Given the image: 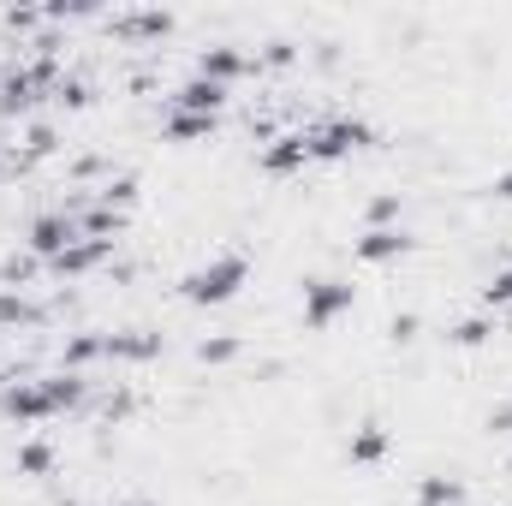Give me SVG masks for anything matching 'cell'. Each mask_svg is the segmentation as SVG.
I'll use <instances>...</instances> for the list:
<instances>
[{
  "instance_id": "obj_6",
  "label": "cell",
  "mask_w": 512,
  "mask_h": 506,
  "mask_svg": "<svg viewBox=\"0 0 512 506\" xmlns=\"http://www.w3.org/2000/svg\"><path fill=\"white\" fill-rule=\"evenodd\" d=\"M72 245H78V221H72V209H66V203H60V209H42V215L24 227V251L36 256L42 268H48L60 251H72Z\"/></svg>"
},
{
  "instance_id": "obj_10",
  "label": "cell",
  "mask_w": 512,
  "mask_h": 506,
  "mask_svg": "<svg viewBox=\"0 0 512 506\" xmlns=\"http://www.w3.org/2000/svg\"><path fill=\"white\" fill-rule=\"evenodd\" d=\"M227 96H233L227 84H209V78H197V72H191L185 84H173V96H167V108H173V114H215V120H221V108H227Z\"/></svg>"
},
{
  "instance_id": "obj_35",
  "label": "cell",
  "mask_w": 512,
  "mask_h": 506,
  "mask_svg": "<svg viewBox=\"0 0 512 506\" xmlns=\"http://www.w3.org/2000/svg\"><path fill=\"white\" fill-rule=\"evenodd\" d=\"M108 506H161V501H149V495H120V501H108Z\"/></svg>"
},
{
  "instance_id": "obj_3",
  "label": "cell",
  "mask_w": 512,
  "mask_h": 506,
  "mask_svg": "<svg viewBox=\"0 0 512 506\" xmlns=\"http://www.w3.org/2000/svg\"><path fill=\"white\" fill-rule=\"evenodd\" d=\"M304 143H310V161H352L358 149L376 143V131L364 126V120H352V114H334V120L304 126Z\"/></svg>"
},
{
  "instance_id": "obj_1",
  "label": "cell",
  "mask_w": 512,
  "mask_h": 506,
  "mask_svg": "<svg viewBox=\"0 0 512 506\" xmlns=\"http://www.w3.org/2000/svg\"><path fill=\"white\" fill-rule=\"evenodd\" d=\"M54 84H60V60L54 54H24V60H12L6 72H0V120H36V108L54 96Z\"/></svg>"
},
{
  "instance_id": "obj_28",
  "label": "cell",
  "mask_w": 512,
  "mask_h": 506,
  "mask_svg": "<svg viewBox=\"0 0 512 506\" xmlns=\"http://www.w3.org/2000/svg\"><path fill=\"white\" fill-rule=\"evenodd\" d=\"M477 298H483V310H489V316H495V310H512V268H495V274L483 280V292H477Z\"/></svg>"
},
{
  "instance_id": "obj_31",
  "label": "cell",
  "mask_w": 512,
  "mask_h": 506,
  "mask_svg": "<svg viewBox=\"0 0 512 506\" xmlns=\"http://www.w3.org/2000/svg\"><path fill=\"white\" fill-rule=\"evenodd\" d=\"M483 429H489V435H512V399H501V405L483 417Z\"/></svg>"
},
{
  "instance_id": "obj_14",
  "label": "cell",
  "mask_w": 512,
  "mask_h": 506,
  "mask_svg": "<svg viewBox=\"0 0 512 506\" xmlns=\"http://www.w3.org/2000/svg\"><path fill=\"white\" fill-rule=\"evenodd\" d=\"M108 256H114V245H96V239H78L72 251H60V256H54V262H48L42 274H54V280H84V274H96V268H102Z\"/></svg>"
},
{
  "instance_id": "obj_15",
  "label": "cell",
  "mask_w": 512,
  "mask_h": 506,
  "mask_svg": "<svg viewBox=\"0 0 512 506\" xmlns=\"http://www.w3.org/2000/svg\"><path fill=\"white\" fill-rule=\"evenodd\" d=\"M405 251H411V233H405V227H370V233L352 245V256H358V262H370V268L399 262Z\"/></svg>"
},
{
  "instance_id": "obj_30",
  "label": "cell",
  "mask_w": 512,
  "mask_h": 506,
  "mask_svg": "<svg viewBox=\"0 0 512 506\" xmlns=\"http://www.w3.org/2000/svg\"><path fill=\"white\" fill-rule=\"evenodd\" d=\"M66 173H72V179H96V185H108V179H114V173H108V161H102V155H78V161H72V167H66Z\"/></svg>"
},
{
  "instance_id": "obj_18",
  "label": "cell",
  "mask_w": 512,
  "mask_h": 506,
  "mask_svg": "<svg viewBox=\"0 0 512 506\" xmlns=\"http://www.w3.org/2000/svg\"><path fill=\"white\" fill-rule=\"evenodd\" d=\"M12 465H18V477H54L60 447H54L48 435H24V441H18V453H12Z\"/></svg>"
},
{
  "instance_id": "obj_11",
  "label": "cell",
  "mask_w": 512,
  "mask_h": 506,
  "mask_svg": "<svg viewBox=\"0 0 512 506\" xmlns=\"http://www.w3.org/2000/svg\"><path fill=\"white\" fill-rule=\"evenodd\" d=\"M167 352L161 328H114L108 334V364H155Z\"/></svg>"
},
{
  "instance_id": "obj_21",
  "label": "cell",
  "mask_w": 512,
  "mask_h": 506,
  "mask_svg": "<svg viewBox=\"0 0 512 506\" xmlns=\"http://www.w3.org/2000/svg\"><path fill=\"white\" fill-rule=\"evenodd\" d=\"M447 340H453V346H465V352H477V346H489V340H495V316H489V310H483V316H465V322H453V328H447Z\"/></svg>"
},
{
  "instance_id": "obj_23",
  "label": "cell",
  "mask_w": 512,
  "mask_h": 506,
  "mask_svg": "<svg viewBox=\"0 0 512 506\" xmlns=\"http://www.w3.org/2000/svg\"><path fill=\"white\" fill-rule=\"evenodd\" d=\"M215 114H167V137L173 143H203V137H215Z\"/></svg>"
},
{
  "instance_id": "obj_2",
  "label": "cell",
  "mask_w": 512,
  "mask_h": 506,
  "mask_svg": "<svg viewBox=\"0 0 512 506\" xmlns=\"http://www.w3.org/2000/svg\"><path fill=\"white\" fill-rule=\"evenodd\" d=\"M251 280V256L245 251H215L209 262H197L185 280H179V298L197 304V310H215V304H233Z\"/></svg>"
},
{
  "instance_id": "obj_5",
  "label": "cell",
  "mask_w": 512,
  "mask_h": 506,
  "mask_svg": "<svg viewBox=\"0 0 512 506\" xmlns=\"http://www.w3.org/2000/svg\"><path fill=\"white\" fill-rule=\"evenodd\" d=\"M173 12L167 6H126V12H114L108 18V36L120 42V48H155V42H167L173 36Z\"/></svg>"
},
{
  "instance_id": "obj_4",
  "label": "cell",
  "mask_w": 512,
  "mask_h": 506,
  "mask_svg": "<svg viewBox=\"0 0 512 506\" xmlns=\"http://www.w3.org/2000/svg\"><path fill=\"white\" fill-rule=\"evenodd\" d=\"M358 304V286L346 280V274H316V280H304V328H334L346 310Z\"/></svg>"
},
{
  "instance_id": "obj_12",
  "label": "cell",
  "mask_w": 512,
  "mask_h": 506,
  "mask_svg": "<svg viewBox=\"0 0 512 506\" xmlns=\"http://www.w3.org/2000/svg\"><path fill=\"white\" fill-rule=\"evenodd\" d=\"M66 209H72V221H78V239L114 245V239L126 233V215H120V209H102V203H90V197H78V203H66Z\"/></svg>"
},
{
  "instance_id": "obj_9",
  "label": "cell",
  "mask_w": 512,
  "mask_h": 506,
  "mask_svg": "<svg viewBox=\"0 0 512 506\" xmlns=\"http://www.w3.org/2000/svg\"><path fill=\"white\" fill-rule=\"evenodd\" d=\"M304 161H310L304 126L298 131H274V137L262 143V155H256V167H262L268 179H292V173H304Z\"/></svg>"
},
{
  "instance_id": "obj_24",
  "label": "cell",
  "mask_w": 512,
  "mask_h": 506,
  "mask_svg": "<svg viewBox=\"0 0 512 506\" xmlns=\"http://www.w3.org/2000/svg\"><path fill=\"white\" fill-rule=\"evenodd\" d=\"M417 506H465V483L459 477H423L417 483Z\"/></svg>"
},
{
  "instance_id": "obj_19",
  "label": "cell",
  "mask_w": 512,
  "mask_h": 506,
  "mask_svg": "<svg viewBox=\"0 0 512 506\" xmlns=\"http://www.w3.org/2000/svg\"><path fill=\"white\" fill-rule=\"evenodd\" d=\"M48 381V399H54V417H66V411H84L90 405V376H72V370H54Z\"/></svg>"
},
{
  "instance_id": "obj_7",
  "label": "cell",
  "mask_w": 512,
  "mask_h": 506,
  "mask_svg": "<svg viewBox=\"0 0 512 506\" xmlns=\"http://www.w3.org/2000/svg\"><path fill=\"white\" fill-rule=\"evenodd\" d=\"M0 417H12V423H18V429H30V423H48V417H54V399H48V381H6V387H0Z\"/></svg>"
},
{
  "instance_id": "obj_25",
  "label": "cell",
  "mask_w": 512,
  "mask_h": 506,
  "mask_svg": "<svg viewBox=\"0 0 512 506\" xmlns=\"http://www.w3.org/2000/svg\"><path fill=\"white\" fill-rule=\"evenodd\" d=\"M239 352H245V340H239V334H209V340H197V364H209V370L233 364Z\"/></svg>"
},
{
  "instance_id": "obj_16",
  "label": "cell",
  "mask_w": 512,
  "mask_h": 506,
  "mask_svg": "<svg viewBox=\"0 0 512 506\" xmlns=\"http://www.w3.org/2000/svg\"><path fill=\"white\" fill-rule=\"evenodd\" d=\"M90 364H108V334H72L66 346H60V370H72V376H90Z\"/></svg>"
},
{
  "instance_id": "obj_34",
  "label": "cell",
  "mask_w": 512,
  "mask_h": 506,
  "mask_svg": "<svg viewBox=\"0 0 512 506\" xmlns=\"http://www.w3.org/2000/svg\"><path fill=\"white\" fill-rule=\"evenodd\" d=\"M489 191H495L501 203H512V167H507V173H495V185H489Z\"/></svg>"
},
{
  "instance_id": "obj_32",
  "label": "cell",
  "mask_w": 512,
  "mask_h": 506,
  "mask_svg": "<svg viewBox=\"0 0 512 506\" xmlns=\"http://www.w3.org/2000/svg\"><path fill=\"white\" fill-rule=\"evenodd\" d=\"M387 334H393L399 346H411V340H417V316H411V310H405V316H393V322H387Z\"/></svg>"
},
{
  "instance_id": "obj_27",
  "label": "cell",
  "mask_w": 512,
  "mask_h": 506,
  "mask_svg": "<svg viewBox=\"0 0 512 506\" xmlns=\"http://www.w3.org/2000/svg\"><path fill=\"white\" fill-rule=\"evenodd\" d=\"M292 66H298V42L274 36V42H262V48H256V72H292Z\"/></svg>"
},
{
  "instance_id": "obj_20",
  "label": "cell",
  "mask_w": 512,
  "mask_h": 506,
  "mask_svg": "<svg viewBox=\"0 0 512 506\" xmlns=\"http://www.w3.org/2000/svg\"><path fill=\"white\" fill-rule=\"evenodd\" d=\"M90 96H96V90H90V78H84V72H60V84H54V96H48V102H54V108H66V114H78V108H90Z\"/></svg>"
},
{
  "instance_id": "obj_33",
  "label": "cell",
  "mask_w": 512,
  "mask_h": 506,
  "mask_svg": "<svg viewBox=\"0 0 512 506\" xmlns=\"http://www.w3.org/2000/svg\"><path fill=\"white\" fill-rule=\"evenodd\" d=\"M131 405H137V399H131L126 387H120V393H108V405H102V417H108V423H114V417H131Z\"/></svg>"
},
{
  "instance_id": "obj_13",
  "label": "cell",
  "mask_w": 512,
  "mask_h": 506,
  "mask_svg": "<svg viewBox=\"0 0 512 506\" xmlns=\"http://www.w3.org/2000/svg\"><path fill=\"white\" fill-rule=\"evenodd\" d=\"M48 155H60V126L54 120H24V131H18V155H12V167L24 173V167H36V161H48Z\"/></svg>"
},
{
  "instance_id": "obj_29",
  "label": "cell",
  "mask_w": 512,
  "mask_h": 506,
  "mask_svg": "<svg viewBox=\"0 0 512 506\" xmlns=\"http://www.w3.org/2000/svg\"><path fill=\"white\" fill-rule=\"evenodd\" d=\"M399 209H405V203H399V191H382V197H370L364 221H370V227H399Z\"/></svg>"
},
{
  "instance_id": "obj_26",
  "label": "cell",
  "mask_w": 512,
  "mask_h": 506,
  "mask_svg": "<svg viewBox=\"0 0 512 506\" xmlns=\"http://www.w3.org/2000/svg\"><path fill=\"white\" fill-rule=\"evenodd\" d=\"M36 322H42V310L24 292H6L0 286V328H36Z\"/></svg>"
},
{
  "instance_id": "obj_8",
  "label": "cell",
  "mask_w": 512,
  "mask_h": 506,
  "mask_svg": "<svg viewBox=\"0 0 512 506\" xmlns=\"http://www.w3.org/2000/svg\"><path fill=\"white\" fill-rule=\"evenodd\" d=\"M197 78H209V84H239V78H256V54L251 48H239V42H209L203 54H197Z\"/></svg>"
},
{
  "instance_id": "obj_22",
  "label": "cell",
  "mask_w": 512,
  "mask_h": 506,
  "mask_svg": "<svg viewBox=\"0 0 512 506\" xmlns=\"http://www.w3.org/2000/svg\"><path fill=\"white\" fill-rule=\"evenodd\" d=\"M90 203H102V209H120V215H126L131 203H137V179H131V173H114L108 185H90Z\"/></svg>"
},
{
  "instance_id": "obj_36",
  "label": "cell",
  "mask_w": 512,
  "mask_h": 506,
  "mask_svg": "<svg viewBox=\"0 0 512 506\" xmlns=\"http://www.w3.org/2000/svg\"><path fill=\"white\" fill-rule=\"evenodd\" d=\"M6 173H12V155H0V185H6Z\"/></svg>"
},
{
  "instance_id": "obj_37",
  "label": "cell",
  "mask_w": 512,
  "mask_h": 506,
  "mask_svg": "<svg viewBox=\"0 0 512 506\" xmlns=\"http://www.w3.org/2000/svg\"><path fill=\"white\" fill-rule=\"evenodd\" d=\"M60 506H84V501H60Z\"/></svg>"
},
{
  "instance_id": "obj_17",
  "label": "cell",
  "mask_w": 512,
  "mask_h": 506,
  "mask_svg": "<svg viewBox=\"0 0 512 506\" xmlns=\"http://www.w3.org/2000/svg\"><path fill=\"white\" fill-rule=\"evenodd\" d=\"M387 453H393V435H387L382 423H358V429H352V441H346V459H352V465H364V471H370V465H382Z\"/></svg>"
}]
</instances>
